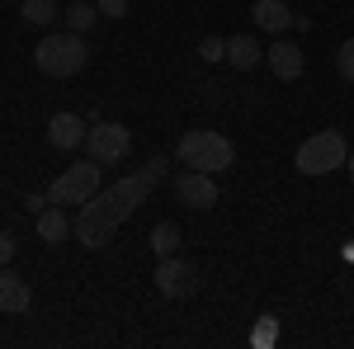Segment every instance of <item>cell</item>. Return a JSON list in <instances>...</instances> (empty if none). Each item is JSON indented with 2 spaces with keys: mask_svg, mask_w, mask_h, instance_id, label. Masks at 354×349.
<instances>
[{
  "mask_svg": "<svg viewBox=\"0 0 354 349\" xmlns=\"http://www.w3.org/2000/svg\"><path fill=\"white\" fill-rule=\"evenodd\" d=\"M161 180H165V156H151V161L142 165V170H133L128 180H118V185H109V189H95L81 203V213L71 217V222H76V241H81L85 250H104V245L113 241V232L151 198V189L161 185Z\"/></svg>",
  "mask_w": 354,
  "mask_h": 349,
  "instance_id": "cell-1",
  "label": "cell"
},
{
  "mask_svg": "<svg viewBox=\"0 0 354 349\" xmlns=\"http://www.w3.org/2000/svg\"><path fill=\"white\" fill-rule=\"evenodd\" d=\"M33 62H38V71L43 76H53V81H66V76H81L85 62H90V48H85L81 33H48L38 48H33Z\"/></svg>",
  "mask_w": 354,
  "mask_h": 349,
  "instance_id": "cell-2",
  "label": "cell"
},
{
  "mask_svg": "<svg viewBox=\"0 0 354 349\" xmlns=\"http://www.w3.org/2000/svg\"><path fill=\"white\" fill-rule=\"evenodd\" d=\"M175 156H180V165H189V170H208V175H218V170H227V165L236 161V147H232V137L208 133V128H194V133L180 137Z\"/></svg>",
  "mask_w": 354,
  "mask_h": 349,
  "instance_id": "cell-3",
  "label": "cell"
},
{
  "mask_svg": "<svg viewBox=\"0 0 354 349\" xmlns=\"http://www.w3.org/2000/svg\"><path fill=\"white\" fill-rule=\"evenodd\" d=\"M350 161V142H345V133H317L307 137L298 147V170L302 175H330V170H340V165Z\"/></svg>",
  "mask_w": 354,
  "mask_h": 349,
  "instance_id": "cell-4",
  "label": "cell"
},
{
  "mask_svg": "<svg viewBox=\"0 0 354 349\" xmlns=\"http://www.w3.org/2000/svg\"><path fill=\"white\" fill-rule=\"evenodd\" d=\"M95 189H100V161L66 165V170L53 180V189H48V203H76V208H81Z\"/></svg>",
  "mask_w": 354,
  "mask_h": 349,
  "instance_id": "cell-5",
  "label": "cell"
},
{
  "mask_svg": "<svg viewBox=\"0 0 354 349\" xmlns=\"http://www.w3.org/2000/svg\"><path fill=\"white\" fill-rule=\"evenodd\" d=\"M85 147H90V161L118 165L128 151H133V133H128L123 123H95V128L85 133Z\"/></svg>",
  "mask_w": 354,
  "mask_h": 349,
  "instance_id": "cell-6",
  "label": "cell"
},
{
  "mask_svg": "<svg viewBox=\"0 0 354 349\" xmlns=\"http://www.w3.org/2000/svg\"><path fill=\"white\" fill-rule=\"evenodd\" d=\"M156 288L161 297H189L198 288V269L189 260H175V255H165L161 265H156Z\"/></svg>",
  "mask_w": 354,
  "mask_h": 349,
  "instance_id": "cell-7",
  "label": "cell"
},
{
  "mask_svg": "<svg viewBox=\"0 0 354 349\" xmlns=\"http://www.w3.org/2000/svg\"><path fill=\"white\" fill-rule=\"evenodd\" d=\"M265 62H270V71L279 76V81H298L302 71H307V57H302V48L293 43V38H274L270 48H265Z\"/></svg>",
  "mask_w": 354,
  "mask_h": 349,
  "instance_id": "cell-8",
  "label": "cell"
},
{
  "mask_svg": "<svg viewBox=\"0 0 354 349\" xmlns=\"http://www.w3.org/2000/svg\"><path fill=\"white\" fill-rule=\"evenodd\" d=\"M175 194H180L185 208H213V203H218V180H213L208 170H185V175L175 180Z\"/></svg>",
  "mask_w": 354,
  "mask_h": 349,
  "instance_id": "cell-9",
  "label": "cell"
},
{
  "mask_svg": "<svg viewBox=\"0 0 354 349\" xmlns=\"http://www.w3.org/2000/svg\"><path fill=\"white\" fill-rule=\"evenodd\" d=\"M85 118L81 113H53V123H48V142H53L57 151H76L85 147Z\"/></svg>",
  "mask_w": 354,
  "mask_h": 349,
  "instance_id": "cell-10",
  "label": "cell"
},
{
  "mask_svg": "<svg viewBox=\"0 0 354 349\" xmlns=\"http://www.w3.org/2000/svg\"><path fill=\"white\" fill-rule=\"evenodd\" d=\"M28 307H33V293H28V283L19 274H10V265L0 269V312L5 317H24Z\"/></svg>",
  "mask_w": 354,
  "mask_h": 349,
  "instance_id": "cell-11",
  "label": "cell"
},
{
  "mask_svg": "<svg viewBox=\"0 0 354 349\" xmlns=\"http://www.w3.org/2000/svg\"><path fill=\"white\" fill-rule=\"evenodd\" d=\"M250 19L265 28V33L279 38L283 28H293V10H288L283 0H255V5H250Z\"/></svg>",
  "mask_w": 354,
  "mask_h": 349,
  "instance_id": "cell-12",
  "label": "cell"
},
{
  "mask_svg": "<svg viewBox=\"0 0 354 349\" xmlns=\"http://www.w3.org/2000/svg\"><path fill=\"white\" fill-rule=\"evenodd\" d=\"M227 62H232L236 71H250V66L265 62V48H260L250 33H236V38H227Z\"/></svg>",
  "mask_w": 354,
  "mask_h": 349,
  "instance_id": "cell-13",
  "label": "cell"
},
{
  "mask_svg": "<svg viewBox=\"0 0 354 349\" xmlns=\"http://www.w3.org/2000/svg\"><path fill=\"white\" fill-rule=\"evenodd\" d=\"M38 236H43V241H53V245H62L66 236H76V222L53 203V208H43V213H38Z\"/></svg>",
  "mask_w": 354,
  "mask_h": 349,
  "instance_id": "cell-14",
  "label": "cell"
},
{
  "mask_svg": "<svg viewBox=\"0 0 354 349\" xmlns=\"http://www.w3.org/2000/svg\"><path fill=\"white\" fill-rule=\"evenodd\" d=\"M19 15H24V24H33V28H53L57 19H62V5H57V0H24Z\"/></svg>",
  "mask_w": 354,
  "mask_h": 349,
  "instance_id": "cell-15",
  "label": "cell"
},
{
  "mask_svg": "<svg viewBox=\"0 0 354 349\" xmlns=\"http://www.w3.org/2000/svg\"><path fill=\"white\" fill-rule=\"evenodd\" d=\"M151 250H156V260L175 255V250H180V227H175V222H156V227H151Z\"/></svg>",
  "mask_w": 354,
  "mask_h": 349,
  "instance_id": "cell-16",
  "label": "cell"
},
{
  "mask_svg": "<svg viewBox=\"0 0 354 349\" xmlns=\"http://www.w3.org/2000/svg\"><path fill=\"white\" fill-rule=\"evenodd\" d=\"M62 19H66V28H71V33H90V24H95V19H100V10H95V5H71V10H66V15H62Z\"/></svg>",
  "mask_w": 354,
  "mask_h": 349,
  "instance_id": "cell-17",
  "label": "cell"
},
{
  "mask_svg": "<svg viewBox=\"0 0 354 349\" xmlns=\"http://www.w3.org/2000/svg\"><path fill=\"white\" fill-rule=\"evenodd\" d=\"M335 71H340V81L354 85V38H345V43L335 48Z\"/></svg>",
  "mask_w": 354,
  "mask_h": 349,
  "instance_id": "cell-18",
  "label": "cell"
},
{
  "mask_svg": "<svg viewBox=\"0 0 354 349\" xmlns=\"http://www.w3.org/2000/svg\"><path fill=\"white\" fill-rule=\"evenodd\" d=\"M198 57L203 62H227V38H203L198 43Z\"/></svg>",
  "mask_w": 354,
  "mask_h": 349,
  "instance_id": "cell-19",
  "label": "cell"
},
{
  "mask_svg": "<svg viewBox=\"0 0 354 349\" xmlns=\"http://www.w3.org/2000/svg\"><path fill=\"white\" fill-rule=\"evenodd\" d=\"M250 340H255V345H274V340H279V317H265V321L255 326Z\"/></svg>",
  "mask_w": 354,
  "mask_h": 349,
  "instance_id": "cell-20",
  "label": "cell"
},
{
  "mask_svg": "<svg viewBox=\"0 0 354 349\" xmlns=\"http://www.w3.org/2000/svg\"><path fill=\"white\" fill-rule=\"evenodd\" d=\"M95 10L109 15V19H123V15H128V0H95Z\"/></svg>",
  "mask_w": 354,
  "mask_h": 349,
  "instance_id": "cell-21",
  "label": "cell"
},
{
  "mask_svg": "<svg viewBox=\"0 0 354 349\" xmlns=\"http://www.w3.org/2000/svg\"><path fill=\"white\" fill-rule=\"evenodd\" d=\"M15 260V232H0V269Z\"/></svg>",
  "mask_w": 354,
  "mask_h": 349,
  "instance_id": "cell-22",
  "label": "cell"
},
{
  "mask_svg": "<svg viewBox=\"0 0 354 349\" xmlns=\"http://www.w3.org/2000/svg\"><path fill=\"white\" fill-rule=\"evenodd\" d=\"M24 208H28L33 217H38L43 208H48V194H28V198H24Z\"/></svg>",
  "mask_w": 354,
  "mask_h": 349,
  "instance_id": "cell-23",
  "label": "cell"
},
{
  "mask_svg": "<svg viewBox=\"0 0 354 349\" xmlns=\"http://www.w3.org/2000/svg\"><path fill=\"white\" fill-rule=\"evenodd\" d=\"M345 170H350V180H354V156H350V161H345Z\"/></svg>",
  "mask_w": 354,
  "mask_h": 349,
  "instance_id": "cell-24",
  "label": "cell"
}]
</instances>
